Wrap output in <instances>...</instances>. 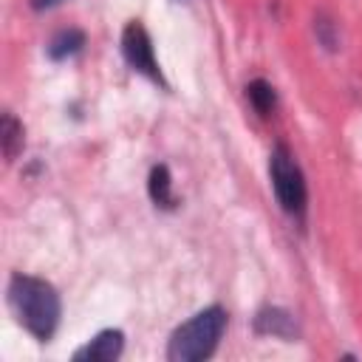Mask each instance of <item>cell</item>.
<instances>
[{"label": "cell", "instance_id": "ba28073f", "mask_svg": "<svg viewBox=\"0 0 362 362\" xmlns=\"http://www.w3.org/2000/svg\"><path fill=\"white\" fill-rule=\"evenodd\" d=\"M0 147H3V158L6 161H14L25 147V130H23L20 119L14 113H8V110L0 116Z\"/></svg>", "mask_w": 362, "mask_h": 362}, {"label": "cell", "instance_id": "5b68a950", "mask_svg": "<svg viewBox=\"0 0 362 362\" xmlns=\"http://www.w3.org/2000/svg\"><path fill=\"white\" fill-rule=\"evenodd\" d=\"M252 328L260 337H277V339H286V342L300 339V322H297V317L288 308H280V305H263L255 314Z\"/></svg>", "mask_w": 362, "mask_h": 362}, {"label": "cell", "instance_id": "277c9868", "mask_svg": "<svg viewBox=\"0 0 362 362\" xmlns=\"http://www.w3.org/2000/svg\"><path fill=\"white\" fill-rule=\"evenodd\" d=\"M122 57L130 65V71H136V74L147 76L150 82L167 88V79H164L161 65H158L156 51H153V40H150L147 28L139 20H130L122 31Z\"/></svg>", "mask_w": 362, "mask_h": 362}, {"label": "cell", "instance_id": "7c38bea8", "mask_svg": "<svg viewBox=\"0 0 362 362\" xmlns=\"http://www.w3.org/2000/svg\"><path fill=\"white\" fill-rule=\"evenodd\" d=\"M62 0H31V8L34 11H48V8H54V6H59Z\"/></svg>", "mask_w": 362, "mask_h": 362}, {"label": "cell", "instance_id": "8fae6325", "mask_svg": "<svg viewBox=\"0 0 362 362\" xmlns=\"http://www.w3.org/2000/svg\"><path fill=\"white\" fill-rule=\"evenodd\" d=\"M314 34L320 40V45L325 51H339V28L334 23V17H328L325 11H317L314 17Z\"/></svg>", "mask_w": 362, "mask_h": 362}, {"label": "cell", "instance_id": "30bf717a", "mask_svg": "<svg viewBox=\"0 0 362 362\" xmlns=\"http://www.w3.org/2000/svg\"><path fill=\"white\" fill-rule=\"evenodd\" d=\"M246 99L255 107V113H260V116H269L277 110V90L266 79H252L246 85Z\"/></svg>", "mask_w": 362, "mask_h": 362}, {"label": "cell", "instance_id": "9c48e42d", "mask_svg": "<svg viewBox=\"0 0 362 362\" xmlns=\"http://www.w3.org/2000/svg\"><path fill=\"white\" fill-rule=\"evenodd\" d=\"M82 45H85V31H79V28H62V31H57L48 40L45 54H48V59L59 62V59H68V57L79 54Z\"/></svg>", "mask_w": 362, "mask_h": 362}, {"label": "cell", "instance_id": "52a82bcc", "mask_svg": "<svg viewBox=\"0 0 362 362\" xmlns=\"http://www.w3.org/2000/svg\"><path fill=\"white\" fill-rule=\"evenodd\" d=\"M147 192H150V201L158 206V209H175L178 206V198L173 192V175H170V167L167 164H156L147 175Z\"/></svg>", "mask_w": 362, "mask_h": 362}, {"label": "cell", "instance_id": "8992f818", "mask_svg": "<svg viewBox=\"0 0 362 362\" xmlns=\"http://www.w3.org/2000/svg\"><path fill=\"white\" fill-rule=\"evenodd\" d=\"M124 351V334L119 328H105L74 351V362H116Z\"/></svg>", "mask_w": 362, "mask_h": 362}, {"label": "cell", "instance_id": "6da1fadb", "mask_svg": "<svg viewBox=\"0 0 362 362\" xmlns=\"http://www.w3.org/2000/svg\"><path fill=\"white\" fill-rule=\"evenodd\" d=\"M8 305H11V314L17 317V322L37 342H48L57 334L59 317H62V303H59V291L48 280L14 272L8 280Z\"/></svg>", "mask_w": 362, "mask_h": 362}, {"label": "cell", "instance_id": "7a4b0ae2", "mask_svg": "<svg viewBox=\"0 0 362 362\" xmlns=\"http://www.w3.org/2000/svg\"><path fill=\"white\" fill-rule=\"evenodd\" d=\"M229 314L223 305H206L198 314H192L187 322H181L167 342V359L170 362H204L209 359L221 337L226 334Z\"/></svg>", "mask_w": 362, "mask_h": 362}, {"label": "cell", "instance_id": "3957f363", "mask_svg": "<svg viewBox=\"0 0 362 362\" xmlns=\"http://www.w3.org/2000/svg\"><path fill=\"white\" fill-rule=\"evenodd\" d=\"M269 178H272V189L280 209L300 221L308 206V187L294 153L283 141H277L269 153Z\"/></svg>", "mask_w": 362, "mask_h": 362}]
</instances>
